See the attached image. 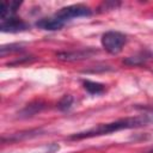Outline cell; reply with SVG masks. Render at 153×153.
<instances>
[{"label":"cell","mask_w":153,"mask_h":153,"mask_svg":"<svg viewBox=\"0 0 153 153\" xmlns=\"http://www.w3.org/2000/svg\"><path fill=\"white\" fill-rule=\"evenodd\" d=\"M151 123V120L148 115H142L137 117H127V118H121L114 122L109 123H100L93 128H90L84 131H79L69 136L71 140H82V139H90L94 136H100V135H108L114 131L123 130V129H131V128H140L145 127Z\"/></svg>","instance_id":"cell-1"},{"label":"cell","mask_w":153,"mask_h":153,"mask_svg":"<svg viewBox=\"0 0 153 153\" xmlns=\"http://www.w3.org/2000/svg\"><path fill=\"white\" fill-rule=\"evenodd\" d=\"M126 42H127L126 36L118 31H108L102 36L103 48L112 55L118 54L123 49Z\"/></svg>","instance_id":"cell-2"},{"label":"cell","mask_w":153,"mask_h":153,"mask_svg":"<svg viewBox=\"0 0 153 153\" xmlns=\"http://www.w3.org/2000/svg\"><path fill=\"white\" fill-rule=\"evenodd\" d=\"M88 16H91V8L88 6L82 4H75L60 8L54 17H56L59 20H61L65 24L67 20L80 17H88Z\"/></svg>","instance_id":"cell-3"},{"label":"cell","mask_w":153,"mask_h":153,"mask_svg":"<svg viewBox=\"0 0 153 153\" xmlns=\"http://www.w3.org/2000/svg\"><path fill=\"white\" fill-rule=\"evenodd\" d=\"M97 53V50L87 48V49H80V50H73V51H62V53H57L56 56L60 60L63 61H76V60H84V59H88L92 55H94Z\"/></svg>","instance_id":"cell-4"},{"label":"cell","mask_w":153,"mask_h":153,"mask_svg":"<svg viewBox=\"0 0 153 153\" xmlns=\"http://www.w3.org/2000/svg\"><path fill=\"white\" fill-rule=\"evenodd\" d=\"M27 29H29V25L24 20L16 18V17H12L7 20H4L0 24V30L2 32H22V31H25Z\"/></svg>","instance_id":"cell-5"},{"label":"cell","mask_w":153,"mask_h":153,"mask_svg":"<svg viewBox=\"0 0 153 153\" xmlns=\"http://www.w3.org/2000/svg\"><path fill=\"white\" fill-rule=\"evenodd\" d=\"M20 5H22L20 1H1V4H0V19H1V22L14 17V13Z\"/></svg>","instance_id":"cell-6"},{"label":"cell","mask_w":153,"mask_h":153,"mask_svg":"<svg viewBox=\"0 0 153 153\" xmlns=\"http://www.w3.org/2000/svg\"><path fill=\"white\" fill-rule=\"evenodd\" d=\"M36 25L39 29L43 30H49V31H55V30H60L62 29V26L65 25L61 20H59L56 17H51V18H44L41 19L36 23Z\"/></svg>","instance_id":"cell-7"},{"label":"cell","mask_w":153,"mask_h":153,"mask_svg":"<svg viewBox=\"0 0 153 153\" xmlns=\"http://www.w3.org/2000/svg\"><path fill=\"white\" fill-rule=\"evenodd\" d=\"M152 53H148V51H141L136 55H133V56H129L124 60V63L126 65H129V66H136V65H141V63H145L147 60H149L152 57Z\"/></svg>","instance_id":"cell-8"},{"label":"cell","mask_w":153,"mask_h":153,"mask_svg":"<svg viewBox=\"0 0 153 153\" xmlns=\"http://www.w3.org/2000/svg\"><path fill=\"white\" fill-rule=\"evenodd\" d=\"M84 88L90 93V94H102L105 91V87L100 82L91 81V80H84L82 82Z\"/></svg>","instance_id":"cell-9"},{"label":"cell","mask_w":153,"mask_h":153,"mask_svg":"<svg viewBox=\"0 0 153 153\" xmlns=\"http://www.w3.org/2000/svg\"><path fill=\"white\" fill-rule=\"evenodd\" d=\"M41 130L36 129V130H30V131H25V133H18V134H13L11 137H8V141H13V140H22V139H26V137H32L36 135H39Z\"/></svg>","instance_id":"cell-10"},{"label":"cell","mask_w":153,"mask_h":153,"mask_svg":"<svg viewBox=\"0 0 153 153\" xmlns=\"http://www.w3.org/2000/svg\"><path fill=\"white\" fill-rule=\"evenodd\" d=\"M42 108H43V105H41V103H37V104H29V105L22 111V115H23V116H32L33 114H36L37 111H39Z\"/></svg>","instance_id":"cell-11"},{"label":"cell","mask_w":153,"mask_h":153,"mask_svg":"<svg viewBox=\"0 0 153 153\" xmlns=\"http://www.w3.org/2000/svg\"><path fill=\"white\" fill-rule=\"evenodd\" d=\"M72 104H73V97L72 96H69V94H66V96H63L62 98H61V100L59 102V109H61V110H68V109H71V106H72Z\"/></svg>","instance_id":"cell-12"},{"label":"cell","mask_w":153,"mask_h":153,"mask_svg":"<svg viewBox=\"0 0 153 153\" xmlns=\"http://www.w3.org/2000/svg\"><path fill=\"white\" fill-rule=\"evenodd\" d=\"M20 44H10V45H2L0 48V54L4 56L6 55L7 53H11V51H18L20 50Z\"/></svg>","instance_id":"cell-13"},{"label":"cell","mask_w":153,"mask_h":153,"mask_svg":"<svg viewBox=\"0 0 153 153\" xmlns=\"http://www.w3.org/2000/svg\"><path fill=\"white\" fill-rule=\"evenodd\" d=\"M146 153H153V147H152V148H149V149H148Z\"/></svg>","instance_id":"cell-14"}]
</instances>
